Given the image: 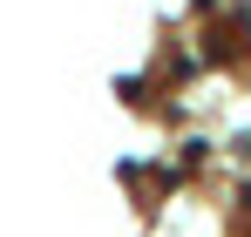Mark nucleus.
Returning a JSON list of instances; mask_svg holds the SVG:
<instances>
[{
	"label": "nucleus",
	"instance_id": "1",
	"mask_svg": "<svg viewBox=\"0 0 251 237\" xmlns=\"http://www.w3.org/2000/svg\"><path fill=\"white\" fill-rule=\"evenodd\" d=\"M245 203H251V183H245Z\"/></svg>",
	"mask_w": 251,
	"mask_h": 237
}]
</instances>
